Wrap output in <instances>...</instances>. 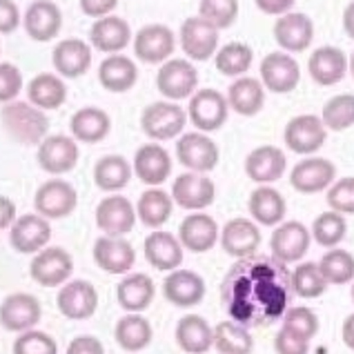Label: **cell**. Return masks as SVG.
I'll list each match as a JSON object with an SVG mask.
<instances>
[{
	"label": "cell",
	"instance_id": "cell-50",
	"mask_svg": "<svg viewBox=\"0 0 354 354\" xmlns=\"http://www.w3.org/2000/svg\"><path fill=\"white\" fill-rule=\"evenodd\" d=\"M290 332H295L301 339L312 341L319 332V317L310 308H288L283 315V326Z\"/></svg>",
	"mask_w": 354,
	"mask_h": 354
},
{
	"label": "cell",
	"instance_id": "cell-36",
	"mask_svg": "<svg viewBox=\"0 0 354 354\" xmlns=\"http://www.w3.org/2000/svg\"><path fill=\"white\" fill-rule=\"evenodd\" d=\"M176 343L187 354H205L214 346V330L198 315H187L176 326Z\"/></svg>",
	"mask_w": 354,
	"mask_h": 354
},
{
	"label": "cell",
	"instance_id": "cell-44",
	"mask_svg": "<svg viewBox=\"0 0 354 354\" xmlns=\"http://www.w3.org/2000/svg\"><path fill=\"white\" fill-rule=\"evenodd\" d=\"M319 270L328 286H346L354 281V257L348 250H328L319 261Z\"/></svg>",
	"mask_w": 354,
	"mask_h": 354
},
{
	"label": "cell",
	"instance_id": "cell-46",
	"mask_svg": "<svg viewBox=\"0 0 354 354\" xmlns=\"http://www.w3.org/2000/svg\"><path fill=\"white\" fill-rule=\"evenodd\" d=\"M252 49L245 43H227L225 47L218 49V54L214 58L216 69L223 76H243L252 65Z\"/></svg>",
	"mask_w": 354,
	"mask_h": 354
},
{
	"label": "cell",
	"instance_id": "cell-59",
	"mask_svg": "<svg viewBox=\"0 0 354 354\" xmlns=\"http://www.w3.org/2000/svg\"><path fill=\"white\" fill-rule=\"evenodd\" d=\"M16 221V205L12 198L0 196V230L12 227Z\"/></svg>",
	"mask_w": 354,
	"mask_h": 354
},
{
	"label": "cell",
	"instance_id": "cell-53",
	"mask_svg": "<svg viewBox=\"0 0 354 354\" xmlns=\"http://www.w3.org/2000/svg\"><path fill=\"white\" fill-rule=\"evenodd\" d=\"M23 92V74L12 63H0V103H12Z\"/></svg>",
	"mask_w": 354,
	"mask_h": 354
},
{
	"label": "cell",
	"instance_id": "cell-51",
	"mask_svg": "<svg viewBox=\"0 0 354 354\" xmlns=\"http://www.w3.org/2000/svg\"><path fill=\"white\" fill-rule=\"evenodd\" d=\"M14 354H58L56 341L40 330L20 332V337L14 343Z\"/></svg>",
	"mask_w": 354,
	"mask_h": 354
},
{
	"label": "cell",
	"instance_id": "cell-21",
	"mask_svg": "<svg viewBox=\"0 0 354 354\" xmlns=\"http://www.w3.org/2000/svg\"><path fill=\"white\" fill-rule=\"evenodd\" d=\"M49 239H52V227L40 214H25L16 218L9 232V243L20 254H36L47 245Z\"/></svg>",
	"mask_w": 354,
	"mask_h": 354
},
{
	"label": "cell",
	"instance_id": "cell-52",
	"mask_svg": "<svg viewBox=\"0 0 354 354\" xmlns=\"http://www.w3.org/2000/svg\"><path fill=\"white\" fill-rule=\"evenodd\" d=\"M328 205L339 214H354V176L339 178L328 192Z\"/></svg>",
	"mask_w": 354,
	"mask_h": 354
},
{
	"label": "cell",
	"instance_id": "cell-57",
	"mask_svg": "<svg viewBox=\"0 0 354 354\" xmlns=\"http://www.w3.org/2000/svg\"><path fill=\"white\" fill-rule=\"evenodd\" d=\"M118 0H80V9L83 14L92 16V18H103L109 16L116 9Z\"/></svg>",
	"mask_w": 354,
	"mask_h": 354
},
{
	"label": "cell",
	"instance_id": "cell-8",
	"mask_svg": "<svg viewBox=\"0 0 354 354\" xmlns=\"http://www.w3.org/2000/svg\"><path fill=\"white\" fill-rule=\"evenodd\" d=\"M326 136L328 129L323 125V120L315 114L295 116L286 125V131H283V140L295 154H315L326 143Z\"/></svg>",
	"mask_w": 354,
	"mask_h": 354
},
{
	"label": "cell",
	"instance_id": "cell-18",
	"mask_svg": "<svg viewBox=\"0 0 354 354\" xmlns=\"http://www.w3.org/2000/svg\"><path fill=\"white\" fill-rule=\"evenodd\" d=\"M337 178V167L328 158L312 156L295 165L290 174V183L301 194H319L330 187Z\"/></svg>",
	"mask_w": 354,
	"mask_h": 354
},
{
	"label": "cell",
	"instance_id": "cell-47",
	"mask_svg": "<svg viewBox=\"0 0 354 354\" xmlns=\"http://www.w3.org/2000/svg\"><path fill=\"white\" fill-rule=\"evenodd\" d=\"M292 290L301 299H317L328 290V283L323 279L319 263H301V266L292 272Z\"/></svg>",
	"mask_w": 354,
	"mask_h": 354
},
{
	"label": "cell",
	"instance_id": "cell-43",
	"mask_svg": "<svg viewBox=\"0 0 354 354\" xmlns=\"http://www.w3.org/2000/svg\"><path fill=\"white\" fill-rule=\"evenodd\" d=\"M214 348L218 354H252L254 339L250 330L236 321H221L214 328Z\"/></svg>",
	"mask_w": 354,
	"mask_h": 354
},
{
	"label": "cell",
	"instance_id": "cell-58",
	"mask_svg": "<svg viewBox=\"0 0 354 354\" xmlns=\"http://www.w3.org/2000/svg\"><path fill=\"white\" fill-rule=\"evenodd\" d=\"M257 7L261 9L263 14H270V16H283L288 14L292 7H295L297 0H254Z\"/></svg>",
	"mask_w": 354,
	"mask_h": 354
},
{
	"label": "cell",
	"instance_id": "cell-29",
	"mask_svg": "<svg viewBox=\"0 0 354 354\" xmlns=\"http://www.w3.org/2000/svg\"><path fill=\"white\" fill-rule=\"evenodd\" d=\"M131 29L125 18L103 16L89 29V43L103 54H118L129 45Z\"/></svg>",
	"mask_w": 354,
	"mask_h": 354
},
{
	"label": "cell",
	"instance_id": "cell-60",
	"mask_svg": "<svg viewBox=\"0 0 354 354\" xmlns=\"http://www.w3.org/2000/svg\"><path fill=\"white\" fill-rule=\"evenodd\" d=\"M341 337H343V343H346L350 350H354V315H350L346 321H343Z\"/></svg>",
	"mask_w": 354,
	"mask_h": 354
},
{
	"label": "cell",
	"instance_id": "cell-49",
	"mask_svg": "<svg viewBox=\"0 0 354 354\" xmlns=\"http://www.w3.org/2000/svg\"><path fill=\"white\" fill-rule=\"evenodd\" d=\"M198 16L216 29L232 27L239 16V0H201Z\"/></svg>",
	"mask_w": 354,
	"mask_h": 354
},
{
	"label": "cell",
	"instance_id": "cell-41",
	"mask_svg": "<svg viewBox=\"0 0 354 354\" xmlns=\"http://www.w3.org/2000/svg\"><path fill=\"white\" fill-rule=\"evenodd\" d=\"M131 178V165L125 156L109 154L103 156L94 165V183L103 192H118L123 189Z\"/></svg>",
	"mask_w": 354,
	"mask_h": 354
},
{
	"label": "cell",
	"instance_id": "cell-34",
	"mask_svg": "<svg viewBox=\"0 0 354 354\" xmlns=\"http://www.w3.org/2000/svg\"><path fill=\"white\" fill-rule=\"evenodd\" d=\"M69 129H72L74 140L80 143H100L112 129V118L100 107H83L69 120Z\"/></svg>",
	"mask_w": 354,
	"mask_h": 354
},
{
	"label": "cell",
	"instance_id": "cell-10",
	"mask_svg": "<svg viewBox=\"0 0 354 354\" xmlns=\"http://www.w3.org/2000/svg\"><path fill=\"white\" fill-rule=\"evenodd\" d=\"M176 156L180 165H185L192 171L205 174L218 165V147L209 136L201 131H189L183 134L176 143Z\"/></svg>",
	"mask_w": 354,
	"mask_h": 354
},
{
	"label": "cell",
	"instance_id": "cell-15",
	"mask_svg": "<svg viewBox=\"0 0 354 354\" xmlns=\"http://www.w3.org/2000/svg\"><path fill=\"white\" fill-rule=\"evenodd\" d=\"M43 317V308L34 295L16 292L0 303V326L9 332H27Z\"/></svg>",
	"mask_w": 354,
	"mask_h": 354
},
{
	"label": "cell",
	"instance_id": "cell-35",
	"mask_svg": "<svg viewBox=\"0 0 354 354\" xmlns=\"http://www.w3.org/2000/svg\"><path fill=\"white\" fill-rule=\"evenodd\" d=\"M227 105L241 116H257L266 105V89L257 78L241 76L227 89Z\"/></svg>",
	"mask_w": 354,
	"mask_h": 354
},
{
	"label": "cell",
	"instance_id": "cell-40",
	"mask_svg": "<svg viewBox=\"0 0 354 354\" xmlns=\"http://www.w3.org/2000/svg\"><path fill=\"white\" fill-rule=\"evenodd\" d=\"M114 337H116V343L125 352H140V350H145L151 341V326L145 317L138 315V312H129L123 319H118Z\"/></svg>",
	"mask_w": 354,
	"mask_h": 354
},
{
	"label": "cell",
	"instance_id": "cell-14",
	"mask_svg": "<svg viewBox=\"0 0 354 354\" xmlns=\"http://www.w3.org/2000/svg\"><path fill=\"white\" fill-rule=\"evenodd\" d=\"M214 180L207 178L205 174H198V171L180 174L171 185V201H176L183 209H205L214 203Z\"/></svg>",
	"mask_w": 354,
	"mask_h": 354
},
{
	"label": "cell",
	"instance_id": "cell-6",
	"mask_svg": "<svg viewBox=\"0 0 354 354\" xmlns=\"http://www.w3.org/2000/svg\"><path fill=\"white\" fill-rule=\"evenodd\" d=\"M156 87H158V92L169 100L187 98L194 94L198 87V72L189 60L171 58L158 69Z\"/></svg>",
	"mask_w": 354,
	"mask_h": 354
},
{
	"label": "cell",
	"instance_id": "cell-39",
	"mask_svg": "<svg viewBox=\"0 0 354 354\" xmlns=\"http://www.w3.org/2000/svg\"><path fill=\"white\" fill-rule=\"evenodd\" d=\"M27 98L38 109H58L67 98V87L56 74H38L29 80Z\"/></svg>",
	"mask_w": 354,
	"mask_h": 354
},
{
	"label": "cell",
	"instance_id": "cell-48",
	"mask_svg": "<svg viewBox=\"0 0 354 354\" xmlns=\"http://www.w3.org/2000/svg\"><path fill=\"white\" fill-rule=\"evenodd\" d=\"M321 120L326 129L343 131L354 125V94H339L330 98L323 107Z\"/></svg>",
	"mask_w": 354,
	"mask_h": 354
},
{
	"label": "cell",
	"instance_id": "cell-42",
	"mask_svg": "<svg viewBox=\"0 0 354 354\" xmlns=\"http://www.w3.org/2000/svg\"><path fill=\"white\" fill-rule=\"evenodd\" d=\"M171 207H174V203H171V196L167 192L154 187L140 194L138 205H136V216L143 221V225L158 230L160 225H165L169 221Z\"/></svg>",
	"mask_w": 354,
	"mask_h": 354
},
{
	"label": "cell",
	"instance_id": "cell-24",
	"mask_svg": "<svg viewBox=\"0 0 354 354\" xmlns=\"http://www.w3.org/2000/svg\"><path fill=\"white\" fill-rule=\"evenodd\" d=\"M261 245V232L250 218H232L221 230V248L234 259H248L257 254Z\"/></svg>",
	"mask_w": 354,
	"mask_h": 354
},
{
	"label": "cell",
	"instance_id": "cell-28",
	"mask_svg": "<svg viewBox=\"0 0 354 354\" xmlns=\"http://www.w3.org/2000/svg\"><path fill=\"white\" fill-rule=\"evenodd\" d=\"M178 241L183 250L203 254L212 250L218 241V225L209 214H189L178 227Z\"/></svg>",
	"mask_w": 354,
	"mask_h": 354
},
{
	"label": "cell",
	"instance_id": "cell-26",
	"mask_svg": "<svg viewBox=\"0 0 354 354\" xmlns=\"http://www.w3.org/2000/svg\"><path fill=\"white\" fill-rule=\"evenodd\" d=\"M52 63L65 78H78L92 67V47L80 38H65L54 47Z\"/></svg>",
	"mask_w": 354,
	"mask_h": 354
},
{
	"label": "cell",
	"instance_id": "cell-13",
	"mask_svg": "<svg viewBox=\"0 0 354 354\" xmlns=\"http://www.w3.org/2000/svg\"><path fill=\"white\" fill-rule=\"evenodd\" d=\"M176 38L174 32L165 25H145L140 27V32L134 36V54L138 60H143L147 65H158L174 54Z\"/></svg>",
	"mask_w": 354,
	"mask_h": 354
},
{
	"label": "cell",
	"instance_id": "cell-22",
	"mask_svg": "<svg viewBox=\"0 0 354 354\" xmlns=\"http://www.w3.org/2000/svg\"><path fill=\"white\" fill-rule=\"evenodd\" d=\"M94 261L107 274H125L134 268L136 252L123 236H100L94 243Z\"/></svg>",
	"mask_w": 354,
	"mask_h": 354
},
{
	"label": "cell",
	"instance_id": "cell-12",
	"mask_svg": "<svg viewBox=\"0 0 354 354\" xmlns=\"http://www.w3.org/2000/svg\"><path fill=\"white\" fill-rule=\"evenodd\" d=\"M78 163V143L72 136H45L38 145V165L47 174H67Z\"/></svg>",
	"mask_w": 354,
	"mask_h": 354
},
{
	"label": "cell",
	"instance_id": "cell-32",
	"mask_svg": "<svg viewBox=\"0 0 354 354\" xmlns=\"http://www.w3.org/2000/svg\"><path fill=\"white\" fill-rule=\"evenodd\" d=\"M134 171L145 185H160L171 171V158L158 143L143 145L134 156Z\"/></svg>",
	"mask_w": 354,
	"mask_h": 354
},
{
	"label": "cell",
	"instance_id": "cell-54",
	"mask_svg": "<svg viewBox=\"0 0 354 354\" xmlns=\"http://www.w3.org/2000/svg\"><path fill=\"white\" fill-rule=\"evenodd\" d=\"M274 350L277 354H308L310 352V341L301 339L295 332L281 328L274 337Z\"/></svg>",
	"mask_w": 354,
	"mask_h": 354
},
{
	"label": "cell",
	"instance_id": "cell-33",
	"mask_svg": "<svg viewBox=\"0 0 354 354\" xmlns=\"http://www.w3.org/2000/svg\"><path fill=\"white\" fill-rule=\"evenodd\" d=\"M138 69L134 65V60H129L123 54H112L107 56L98 67V80L107 92L123 94L129 92L136 85Z\"/></svg>",
	"mask_w": 354,
	"mask_h": 354
},
{
	"label": "cell",
	"instance_id": "cell-45",
	"mask_svg": "<svg viewBox=\"0 0 354 354\" xmlns=\"http://www.w3.org/2000/svg\"><path fill=\"white\" fill-rule=\"evenodd\" d=\"M348 232V223L346 216L339 214V212H323L321 216H317V221L312 223L310 234L315 236V241L321 248H337L339 243L346 239Z\"/></svg>",
	"mask_w": 354,
	"mask_h": 354
},
{
	"label": "cell",
	"instance_id": "cell-63",
	"mask_svg": "<svg viewBox=\"0 0 354 354\" xmlns=\"http://www.w3.org/2000/svg\"><path fill=\"white\" fill-rule=\"evenodd\" d=\"M350 295H352V301H354V283H352V292H350Z\"/></svg>",
	"mask_w": 354,
	"mask_h": 354
},
{
	"label": "cell",
	"instance_id": "cell-19",
	"mask_svg": "<svg viewBox=\"0 0 354 354\" xmlns=\"http://www.w3.org/2000/svg\"><path fill=\"white\" fill-rule=\"evenodd\" d=\"M23 25L32 40L47 43V40L56 38L63 27V12L54 0H34L23 16Z\"/></svg>",
	"mask_w": 354,
	"mask_h": 354
},
{
	"label": "cell",
	"instance_id": "cell-61",
	"mask_svg": "<svg viewBox=\"0 0 354 354\" xmlns=\"http://www.w3.org/2000/svg\"><path fill=\"white\" fill-rule=\"evenodd\" d=\"M343 29L354 40V0L346 7V12H343Z\"/></svg>",
	"mask_w": 354,
	"mask_h": 354
},
{
	"label": "cell",
	"instance_id": "cell-55",
	"mask_svg": "<svg viewBox=\"0 0 354 354\" xmlns=\"http://www.w3.org/2000/svg\"><path fill=\"white\" fill-rule=\"evenodd\" d=\"M20 25V9L14 0H0V34H12Z\"/></svg>",
	"mask_w": 354,
	"mask_h": 354
},
{
	"label": "cell",
	"instance_id": "cell-38",
	"mask_svg": "<svg viewBox=\"0 0 354 354\" xmlns=\"http://www.w3.org/2000/svg\"><path fill=\"white\" fill-rule=\"evenodd\" d=\"M154 281L143 272H136V274H129L118 283L116 299L125 312H143L154 301Z\"/></svg>",
	"mask_w": 354,
	"mask_h": 354
},
{
	"label": "cell",
	"instance_id": "cell-1",
	"mask_svg": "<svg viewBox=\"0 0 354 354\" xmlns=\"http://www.w3.org/2000/svg\"><path fill=\"white\" fill-rule=\"evenodd\" d=\"M292 297L295 290L288 266L263 254L239 259L221 286V301L227 317L248 330L281 321Z\"/></svg>",
	"mask_w": 354,
	"mask_h": 354
},
{
	"label": "cell",
	"instance_id": "cell-17",
	"mask_svg": "<svg viewBox=\"0 0 354 354\" xmlns=\"http://www.w3.org/2000/svg\"><path fill=\"white\" fill-rule=\"evenodd\" d=\"M180 47H183V54H187L192 60H207L216 54L218 29L201 16L187 18L180 25Z\"/></svg>",
	"mask_w": 354,
	"mask_h": 354
},
{
	"label": "cell",
	"instance_id": "cell-37",
	"mask_svg": "<svg viewBox=\"0 0 354 354\" xmlns=\"http://www.w3.org/2000/svg\"><path fill=\"white\" fill-rule=\"evenodd\" d=\"M248 207L252 218L261 225H279L286 218V209H288L286 198L281 196V192L270 185H261L252 192Z\"/></svg>",
	"mask_w": 354,
	"mask_h": 354
},
{
	"label": "cell",
	"instance_id": "cell-25",
	"mask_svg": "<svg viewBox=\"0 0 354 354\" xmlns=\"http://www.w3.org/2000/svg\"><path fill=\"white\" fill-rule=\"evenodd\" d=\"M288 167V158L283 149L274 145H263L252 149L245 158V174L254 180V183H277L283 178Z\"/></svg>",
	"mask_w": 354,
	"mask_h": 354
},
{
	"label": "cell",
	"instance_id": "cell-62",
	"mask_svg": "<svg viewBox=\"0 0 354 354\" xmlns=\"http://www.w3.org/2000/svg\"><path fill=\"white\" fill-rule=\"evenodd\" d=\"M350 74H352V78H354V54H352V58H350Z\"/></svg>",
	"mask_w": 354,
	"mask_h": 354
},
{
	"label": "cell",
	"instance_id": "cell-30",
	"mask_svg": "<svg viewBox=\"0 0 354 354\" xmlns=\"http://www.w3.org/2000/svg\"><path fill=\"white\" fill-rule=\"evenodd\" d=\"M274 38L286 52H303L312 45L315 38V25L306 14H283L274 23Z\"/></svg>",
	"mask_w": 354,
	"mask_h": 354
},
{
	"label": "cell",
	"instance_id": "cell-31",
	"mask_svg": "<svg viewBox=\"0 0 354 354\" xmlns=\"http://www.w3.org/2000/svg\"><path fill=\"white\" fill-rule=\"evenodd\" d=\"M145 259L151 268L160 272H171L183 263V245L178 236L169 232H151L145 239Z\"/></svg>",
	"mask_w": 354,
	"mask_h": 354
},
{
	"label": "cell",
	"instance_id": "cell-5",
	"mask_svg": "<svg viewBox=\"0 0 354 354\" xmlns=\"http://www.w3.org/2000/svg\"><path fill=\"white\" fill-rule=\"evenodd\" d=\"M74 272V259L63 248H43L29 266V274L43 288H56L67 283Z\"/></svg>",
	"mask_w": 354,
	"mask_h": 354
},
{
	"label": "cell",
	"instance_id": "cell-2",
	"mask_svg": "<svg viewBox=\"0 0 354 354\" xmlns=\"http://www.w3.org/2000/svg\"><path fill=\"white\" fill-rule=\"evenodd\" d=\"M0 120L7 134L20 145H40L49 129V120L43 109L34 107L32 103H23V100L5 103Z\"/></svg>",
	"mask_w": 354,
	"mask_h": 354
},
{
	"label": "cell",
	"instance_id": "cell-16",
	"mask_svg": "<svg viewBox=\"0 0 354 354\" xmlns=\"http://www.w3.org/2000/svg\"><path fill=\"white\" fill-rule=\"evenodd\" d=\"M261 80L266 89L274 94H288L297 89L301 80V67L290 54L272 52L261 60Z\"/></svg>",
	"mask_w": 354,
	"mask_h": 354
},
{
	"label": "cell",
	"instance_id": "cell-9",
	"mask_svg": "<svg viewBox=\"0 0 354 354\" xmlns=\"http://www.w3.org/2000/svg\"><path fill=\"white\" fill-rule=\"evenodd\" d=\"M310 241H312V234L306 225L299 223V221H286V223H281L272 232V239H270L272 257L281 263H286V266L288 263H297L308 254Z\"/></svg>",
	"mask_w": 354,
	"mask_h": 354
},
{
	"label": "cell",
	"instance_id": "cell-20",
	"mask_svg": "<svg viewBox=\"0 0 354 354\" xmlns=\"http://www.w3.org/2000/svg\"><path fill=\"white\" fill-rule=\"evenodd\" d=\"M136 223V209L125 196H107L96 207V225L105 236H125Z\"/></svg>",
	"mask_w": 354,
	"mask_h": 354
},
{
	"label": "cell",
	"instance_id": "cell-4",
	"mask_svg": "<svg viewBox=\"0 0 354 354\" xmlns=\"http://www.w3.org/2000/svg\"><path fill=\"white\" fill-rule=\"evenodd\" d=\"M34 205L43 218H65L78 205V192L63 178H49L36 189Z\"/></svg>",
	"mask_w": 354,
	"mask_h": 354
},
{
	"label": "cell",
	"instance_id": "cell-11",
	"mask_svg": "<svg viewBox=\"0 0 354 354\" xmlns=\"http://www.w3.org/2000/svg\"><path fill=\"white\" fill-rule=\"evenodd\" d=\"M56 303L63 317L72 321H85L89 317H94V312L98 308V292L89 281L76 279L60 288Z\"/></svg>",
	"mask_w": 354,
	"mask_h": 354
},
{
	"label": "cell",
	"instance_id": "cell-27",
	"mask_svg": "<svg viewBox=\"0 0 354 354\" xmlns=\"http://www.w3.org/2000/svg\"><path fill=\"white\" fill-rule=\"evenodd\" d=\"M308 72L312 80L323 87L337 85L348 74V58L339 47H319L308 60Z\"/></svg>",
	"mask_w": 354,
	"mask_h": 354
},
{
	"label": "cell",
	"instance_id": "cell-3",
	"mask_svg": "<svg viewBox=\"0 0 354 354\" xmlns=\"http://www.w3.org/2000/svg\"><path fill=\"white\" fill-rule=\"evenodd\" d=\"M185 123H187V114L183 112V107H178L176 103H165V100L151 103L140 114V127L154 140L176 138L183 131Z\"/></svg>",
	"mask_w": 354,
	"mask_h": 354
},
{
	"label": "cell",
	"instance_id": "cell-7",
	"mask_svg": "<svg viewBox=\"0 0 354 354\" xmlns=\"http://www.w3.org/2000/svg\"><path fill=\"white\" fill-rule=\"evenodd\" d=\"M227 98L216 89H198L192 94L187 116L201 131H216L227 120Z\"/></svg>",
	"mask_w": 354,
	"mask_h": 354
},
{
	"label": "cell",
	"instance_id": "cell-56",
	"mask_svg": "<svg viewBox=\"0 0 354 354\" xmlns=\"http://www.w3.org/2000/svg\"><path fill=\"white\" fill-rule=\"evenodd\" d=\"M65 354H105L103 343L92 335H80L67 346Z\"/></svg>",
	"mask_w": 354,
	"mask_h": 354
},
{
	"label": "cell",
	"instance_id": "cell-23",
	"mask_svg": "<svg viewBox=\"0 0 354 354\" xmlns=\"http://www.w3.org/2000/svg\"><path fill=\"white\" fill-rule=\"evenodd\" d=\"M163 295L176 308L198 306L205 299V281L196 272L176 268L163 283Z\"/></svg>",
	"mask_w": 354,
	"mask_h": 354
}]
</instances>
